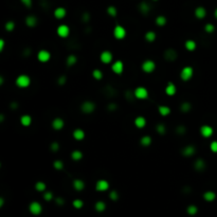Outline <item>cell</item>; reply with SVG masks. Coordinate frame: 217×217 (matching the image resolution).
Here are the masks:
<instances>
[{"label":"cell","mask_w":217,"mask_h":217,"mask_svg":"<svg viewBox=\"0 0 217 217\" xmlns=\"http://www.w3.org/2000/svg\"><path fill=\"white\" fill-rule=\"evenodd\" d=\"M15 84L19 88H28L31 85V79L26 74H20L15 81Z\"/></svg>","instance_id":"obj_1"},{"label":"cell","mask_w":217,"mask_h":217,"mask_svg":"<svg viewBox=\"0 0 217 217\" xmlns=\"http://www.w3.org/2000/svg\"><path fill=\"white\" fill-rule=\"evenodd\" d=\"M194 75V69L192 67H184L182 68V70L180 71V79L183 81V82H188L190 79L193 77Z\"/></svg>","instance_id":"obj_2"},{"label":"cell","mask_w":217,"mask_h":217,"mask_svg":"<svg viewBox=\"0 0 217 217\" xmlns=\"http://www.w3.org/2000/svg\"><path fill=\"white\" fill-rule=\"evenodd\" d=\"M29 211L32 215L38 216V215H40V214L43 213V205L38 201H32L29 204Z\"/></svg>","instance_id":"obj_3"},{"label":"cell","mask_w":217,"mask_h":217,"mask_svg":"<svg viewBox=\"0 0 217 217\" xmlns=\"http://www.w3.org/2000/svg\"><path fill=\"white\" fill-rule=\"evenodd\" d=\"M134 93H135L136 99H138V100H146L148 98L147 89L145 88V87H142V86L137 87V88L134 90Z\"/></svg>","instance_id":"obj_4"},{"label":"cell","mask_w":217,"mask_h":217,"mask_svg":"<svg viewBox=\"0 0 217 217\" xmlns=\"http://www.w3.org/2000/svg\"><path fill=\"white\" fill-rule=\"evenodd\" d=\"M141 68L145 73H151L154 72L155 69H156V63H155L154 60L147 59V60H145L144 63L142 64Z\"/></svg>","instance_id":"obj_5"},{"label":"cell","mask_w":217,"mask_h":217,"mask_svg":"<svg viewBox=\"0 0 217 217\" xmlns=\"http://www.w3.org/2000/svg\"><path fill=\"white\" fill-rule=\"evenodd\" d=\"M81 110L84 113H92L96 110V104L93 102H90V101H86L81 105Z\"/></svg>","instance_id":"obj_6"},{"label":"cell","mask_w":217,"mask_h":217,"mask_svg":"<svg viewBox=\"0 0 217 217\" xmlns=\"http://www.w3.org/2000/svg\"><path fill=\"white\" fill-rule=\"evenodd\" d=\"M113 36H115V38H117V39H123V38H125L126 36V30L124 26H115V29H113Z\"/></svg>","instance_id":"obj_7"},{"label":"cell","mask_w":217,"mask_h":217,"mask_svg":"<svg viewBox=\"0 0 217 217\" xmlns=\"http://www.w3.org/2000/svg\"><path fill=\"white\" fill-rule=\"evenodd\" d=\"M56 33L59 37L62 38H66V37L69 36L70 34V28L66 24H60V26H57L56 29Z\"/></svg>","instance_id":"obj_8"},{"label":"cell","mask_w":217,"mask_h":217,"mask_svg":"<svg viewBox=\"0 0 217 217\" xmlns=\"http://www.w3.org/2000/svg\"><path fill=\"white\" fill-rule=\"evenodd\" d=\"M96 190L98 192H106L109 190V182L105 179H100L96 181Z\"/></svg>","instance_id":"obj_9"},{"label":"cell","mask_w":217,"mask_h":217,"mask_svg":"<svg viewBox=\"0 0 217 217\" xmlns=\"http://www.w3.org/2000/svg\"><path fill=\"white\" fill-rule=\"evenodd\" d=\"M37 59L40 63H48L51 59V53L47 50H40L39 52L37 53Z\"/></svg>","instance_id":"obj_10"},{"label":"cell","mask_w":217,"mask_h":217,"mask_svg":"<svg viewBox=\"0 0 217 217\" xmlns=\"http://www.w3.org/2000/svg\"><path fill=\"white\" fill-rule=\"evenodd\" d=\"M100 59H101V62H102L103 64L108 65V64H110L112 62L113 55H112V53L110 52V51H103V52L101 53V55H100Z\"/></svg>","instance_id":"obj_11"},{"label":"cell","mask_w":217,"mask_h":217,"mask_svg":"<svg viewBox=\"0 0 217 217\" xmlns=\"http://www.w3.org/2000/svg\"><path fill=\"white\" fill-rule=\"evenodd\" d=\"M178 57V53L175 49H167L164 52V58L167 62H175Z\"/></svg>","instance_id":"obj_12"},{"label":"cell","mask_w":217,"mask_h":217,"mask_svg":"<svg viewBox=\"0 0 217 217\" xmlns=\"http://www.w3.org/2000/svg\"><path fill=\"white\" fill-rule=\"evenodd\" d=\"M213 132H214L213 127H211L210 125H202L200 127V135L203 138H210V137H212Z\"/></svg>","instance_id":"obj_13"},{"label":"cell","mask_w":217,"mask_h":217,"mask_svg":"<svg viewBox=\"0 0 217 217\" xmlns=\"http://www.w3.org/2000/svg\"><path fill=\"white\" fill-rule=\"evenodd\" d=\"M111 70L115 74H122L124 71V64L122 63L121 60H117L111 65Z\"/></svg>","instance_id":"obj_14"},{"label":"cell","mask_w":217,"mask_h":217,"mask_svg":"<svg viewBox=\"0 0 217 217\" xmlns=\"http://www.w3.org/2000/svg\"><path fill=\"white\" fill-rule=\"evenodd\" d=\"M195 153H196V147L193 145H186L181 151V154L183 155L184 157H192L195 155Z\"/></svg>","instance_id":"obj_15"},{"label":"cell","mask_w":217,"mask_h":217,"mask_svg":"<svg viewBox=\"0 0 217 217\" xmlns=\"http://www.w3.org/2000/svg\"><path fill=\"white\" fill-rule=\"evenodd\" d=\"M134 123H135V126L137 127V128L142 129V128H144L145 126H146V123H147V122H146V119H145L144 117L139 115V117H137V118L135 119Z\"/></svg>","instance_id":"obj_16"},{"label":"cell","mask_w":217,"mask_h":217,"mask_svg":"<svg viewBox=\"0 0 217 217\" xmlns=\"http://www.w3.org/2000/svg\"><path fill=\"white\" fill-rule=\"evenodd\" d=\"M54 17H55L56 19H63V18H65L67 15V11L65 7H56L55 10H54Z\"/></svg>","instance_id":"obj_17"},{"label":"cell","mask_w":217,"mask_h":217,"mask_svg":"<svg viewBox=\"0 0 217 217\" xmlns=\"http://www.w3.org/2000/svg\"><path fill=\"white\" fill-rule=\"evenodd\" d=\"M64 126H65V122H64V120L62 118H55L52 121V127L53 129H55V130L63 129Z\"/></svg>","instance_id":"obj_18"},{"label":"cell","mask_w":217,"mask_h":217,"mask_svg":"<svg viewBox=\"0 0 217 217\" xmlns=\"http://www.w3.org/2000/svg\"><path fill=\"white\" fill-rule=\"evenodd\" d=\"M176 92H177V87H176V85H175L174 83L170 82L167 85H166V87H165V93H166L168 96H173L176 94Z\"/></svg>","instance_id":"obj_19"},{"label":"cell","mask_w":217,"mask_h":217,"mask_svg":"<svg viewBox=\"0 0 217 217\" xmlns=\"http://www.w3.org/2000/svg\"><path fill=\"white\" fill-rule=\"evenodd\" d=\"M24 22H26V24L29 26V28H34V26H36L38 20H37L36 16H34V15H29V16L26 17Z\"/></svg>","instance_id":"obj_20"},{"label":"cell","mask_w":217,"mask_h":217,"mask_svg":"<svg viewBox=\"0 0 217 217\" xmlns=\"http://www.w3.org/2000/svg\"><path fill=\"white\" fill-rule=\"evenodd\" d=\"M73 189L77 192H82L85 189V182L82 179H74L73 180Z\"/></svg>","instance_id":"obj_21"},{"label":"cell","mask_w":217,"mask_h":217,"mask_svg":"<svg viewBox=\"0 0 217 217\" xmlns=\"http://www.w3.org/2000/svg\"><path fill=\"white\" fill-rule=\"evenodd\" d=\"M139 11H140L143 15H147V14L151 12V5H149V3L146 2V1H142L141 3L139 4Z\"/></svg>","instance_id":"obj_22"},{"label":"cell","mask_w":217,"mask_h":217,"mask_svg":"<svg viewBox=\"0 0 217 217\" xmlns=\"http://www.w3.org/2000/svg\"><path fill=\"white\" fill-rule=\"evenodd\" d=\"M194 14L196 18H198V19H203L204 17L207 16V10H205L203 7H196Z\"/></svg>","instance_id":"obj_23"},{"label":"cell","mask_w":217,"mask_h":217,"mask_svg":"<svg viewBox=\"0 0 217 217\" xmlns=\"http://www.w3.org/2000/svg\"><path fill=\"white\" fill-rule=\"evenodd\" d=\"M202 197H203L204 200L208 201V202H212V201H214L216 199V194H215V192L213 191H207L203 193Z\"/></svg>","instance_id":"obj_24"},{"label":"cell","mask_w":217,"mask_h":217,"mask_svg":"<svg viewBox=\"0 0 217 217\" xmlns=\"http://www.w3.org/2000/svg\"><path fill=\"white\" fill-rule=\"evenodd\" d=\"M184 47H185V49L188 50V51L193 52V51H195L196 48H197V43H196L195 40L189 39V40H186V41L184 43Z\"/></svg>","instance_id":"obj_25"},{"label":"cell","mask_w":217,"mask_h":217,"mask_svg":"<svg viewBox=\"0 0 217 217\" xmlns=\"http://www.w3.org/2000/svg\"><path fill=\"white\" fill-rule=\"evenodd\" d=\"M106 208H107V205H106L105 202L102 200L96 201V203H94V210H96L98 213H103V212H105Z\"/></svg>","instance_id":"obj_26"},{"label":"cell","mask_w":217,"mask_h":217,"mask_svg":"<svg viewBox=\"0 0 217 217\" xmlns=\"http://www.w3.org/2000/svg\"><path fill=\"white\" fill-rule=\"evenodd\" d=\"M72 135H73V138L75 139V140H77V141H82V140L85 139V132L81 128L75 129V130L73 132Z\"/></svg>","instance_id":"obj_27"},{"label":"cell","mask_w":217,"mask_h":217,"mask_svg":"<svg viewBox=\"0 0 217 217\" xmlns=\"http://www.w3.org/2000/svg\"><path fill=\"white\" fill-rule=\"evenodd\" d=\"M20 124L22 126H24V127H28V126L31 125V124H32V118H31V115H23L22 117L20 118Z\"/></svg>","instance_id":"obj_28"},{"label":"cell","mask_w":217,"mask_h":217,"mask_svg":"<svg viewBox=\"0 0 217 217\" xmlns=\"http://www.w3.org/2000/svg\"><path fill=\"white\" fill-rule=\"evenodd\" d=\"M194 167H195V170L198 171V172L203 171L204 167H205V162H204L203 159H201V158L197 159V160L195 161V163H194Z\"/></svg>","instance_id":"obj_29"},{"label":"cell","mask_w":217,"mask_h":217,"mask_svg":"<svg viewBox=\"0 0 217 217\" xmlns=\"http://www.w3.org/2000/svg\"><path fill=\"white\" fill-rule=\"evenodd\" d=\"M144 37H145V39H146V41H148V43H154L155 40H156V38H157V35H156V33H155L154 31H147V32L145 33Z\"/></svg>","instance_id":"obj_30"},{"label":"cell","mask_w":217,"mask_h":217,"mask_svg":"<svg viewBox=\"0 0 217 217\" xmlns=\"http://www.w3.org/2000/svg\"><path fill=\"white\" fill-rule=\"evenodd\" d=\"M158 111H159V113L162 115V117H166V115H168L170 113H171L172 110H171V108H170L168 106L161 105V106H159Z\"/></svg>","instance_id":"obj_31"},{"label":"cell","mask_w":217,"mask_h":217,"mask_svg":"<svg viewBox=\"0 0 217 217\" xmlns=\"http://www.w3.org/2000/svg\"><path fill=\"white\" fill-rule=\"evenodd\" d=\"M83 153L81 151H79V149H75V151H73L72 153H71V159H72L73 161H79V160H82L83 159Z\"/></svg>","instance_id":"obj_32"},{"label":"cell","mask_w":217,"mask_h":217,"mask_svg":"<svg viewBox=\"0 0 217 217\" xmlns=\"http://www.w3.org/2000/svg\"><path fill=\"white\" fill-rule=\"evenodd\" d=\"M34 188H35V190H36L37 192L43 193V192H46L47 190V185L43 181H37L36 183H35V185H34Z\"/></svg>","instance_id":"obj_33"},{"label":"cell","mask_w":217,"mask_h":217,"mask_svg":"<svg viewBox=\"0 0 217 217\" xmlns=\"http://www.w3.org/2000/svg\"><path fill=\"white\" fill-rule=\"evenodd\" d=\"M151 142H153V139H151V136H144V137H142L141 140H140V144H141L142 146L146 147V146H149V145L151 144Z\"/></svg>","instance_id":"obj_34"},{"label":"cell","mask_w":217,"mask_h":217,"mask_svg":"<svg viewBox=\"0 0 217 217\" xmlns=\"http://www.w3.org/2000/svg\"><path fill=\"white\" fill-rule=\"evenodd\" d=\"M155 22H156V24L158 26H164L165 24H166V22H167V19H166V17L163 16V15H159V16L156 18Z\"/></svg>","instance_id":"obj_35"},{"label":"cell","mask_w":217,"mask_h":217,"mask_svg":"<svg viewBox=\"0 0 217 217\" xmlns=\"http://www.w3.org/2000/svg\"><path fill=\"white\" fill-rule=\"evenodd\" d=\"M186 213H188L190 216H195V215L198 213L197 205H195V204H190V205H188V208H186Z\"/></svg>","instance_id":"obj_36"},{"label":"cell","mask_w":217,"mask_h":217,"mask_svg":"<svg viewBox=\"0 0 217 217\" xmlns=\"http://www.w3.org/2000/svg\"><path fill=\"white\" fill-rule=\"evenodd\" d=\"M76 63H77V57H76L75 55H73V54H71V55H69L68 57H67V59H66L67 66L72 67V66H74V65H75Z\"/></svg>","instance_id":"obj_37"},{"label":"cell","mask_w":217,"mask_h":217,"mask_svg":"<svg viewBox=\"0 0 217 217\" xmlns=\"http://www.w3.org/2000/svg\"><path fill=\"white\" fill-rule=\"evenodd\" d=\"M72 205L76 210H81V209L84 207V201H83L82 199H74V200L72 201Z\"/></svg>","instance_id":"obj_38"},{"label":"cell","mask_w":217,"mask_h":217,"mask_svg":"<svg viewBox=\"0 0 217 217\" xmlns=\"http://www.w3.org/2000/svg\"><path fill=\"white\" fill-rule=\"evenodd\" d=\"M92 76H93V79H96V81H100V79H103V72L100 69H94L92 71Z\"/></svg>","instance_id":"obj_39"},{"label":"cell","mask_w":217,"mask_h":217,"mask_svg":"<svg viewBox=\"0 0 217 217\" xmlns=\"http://www.w3.org/2000/svg\"><path fill=\"white\" fill-rule=\"evenodd\" d=\"M192 109V105L189 102H184L181 104L180 106V110L182 112H189Z\"/></svg>","instance_id":"obj_40"},{"label":"cell","mask_w":217,"mask_h":217,"mask_svg":"<svg viewBox=\"0 0 217 217\" xmlns=\"http://www.w3.org/2000/svg\"><path fill=\"white\" fill-rule=\"evenodd\" d=\"M107 14H108L109 16L115 17V16H117V14H118V10H117V7H113V5L108 7H107Z\"/></svg>","instance_id":"obj_41"},{"label":"cell","mask_w":217,"mask_h":217,"mask_svg":"<svg viewBox=\"0 0 217 217\" xmlns=\"http://www.w3.org/2000/svg\"><path fill=\"white\" fill-rule=\"evenodd\" d=\"M53 167L55 168V170H57V171L63 170V168H64V162L62 161V160H55V161L53 162Z\"/></svg>","instance_id":"obj_42"},{"label":"cell","mask_w":217,"mask_h":217,"mask_svg":"<svg viewBox=\"0 0 217 217\" xmlns=\"http://www.w3.org/2000/svg\"><path fill=\"white\" fill-rule=\"evenodd\" d=\"M156 130H157V132H158L159 135H164L165 132H166V127H165L164 124H158V125L156 126Z\"/></svg>","instance_id":"obj_43"},{"label":"cell","mask_w":217,"mask_h":217,"mask_svg":"<svg viewBox=\"0 0 217 217\" xmlns=\"http://www.w3.org/2000/svg\"><path fill=\"white\" fill-rule=\"evenodd\" d=\"M4 28H5V30H7V32H12V31H14V29H15V22L12 21V20H10V21H7V22L5 23Z\"/></svg>","instance_id":"obj_44"},{"label":"cell","mask_w":217,"mask_h":217,"mask_svg":"<svg viewBox=\"0 0 217 217\" xmlns=\"http://www.w3.org/2000/svg\"><path fill=\"white\" fill-rule=\"evenodd\" d=\"M109 198H110L112 201L119 200V193L117 191H115V190H112V191L109 192Z\"/></svg>","instance_id":"obj_45"},{"label":"cell","mask_w":217,"mask_h":217,"mask_svg":"<svg viewBox=\"0 0 217 217\" xmlns=\"http://www.w3.org/2000/svg\"><path fill=\"white\" fill-rule=\"evenodd\" d=\"M204 31H205L207 33H213L214 31H215V26H214V24H212V23H207V24L204 26Z\"/></svg>","instance_id":"obj_46"},{"label":"cell","mask_w":217,"mask_h":217,"mask_svg":"<svg viewBox=\"0 0 217 217\" xmlns=\"http://www.w3.org/2000/svg\"><path fill=\"white\" fill-rule=\"evenodd\" d=\"M43 197L46 201H51L53 199V193L52 192H43Z\"/></svg>","instance_id":"obj_47"},{"label":"cell","mask_w":217,"mask_h":217,"mask_svg":"<svg viewBox=\"0 0 217 217\" xmlns=\"http://www.w3.org/2000/svg\"><path fill=\"white\" fill-rule=\"evenodd\" d=\"M50 148H51V151H52L56 153L57 151H59V144L57 143V142H52L51 145H50Z\"/></svg>","instance_id":"obj_48"},{"label":"cell","mask_w":217,"mask_h":217,"mask_svg":"<svg viewBox=\"0 0 217 217\" xmlns=\"http://www.w3.org/2000/svg\"><path fill=\"white\" fill-rule=\"evenodd\" d=\"M55 202H56L57 205H60V207H62V205L65 204V199L62 198V197H56L55 198Z\"/></svg>","instance_id":"obj_49"},{"label":"cell","mask_w":217,"mask_h":217,"mask_svg":"<svg viewBox=\"0 0 217 217\" xmlns=\"http://www.w3.org/2000/svg\"><path fill=\"white\" fill-rule=\"evenodd\" d=\"M210 149L213 153H217V141H213L210 144Z\"/></svg>","instance_id":"obj_50"},{"label":"cell","mask_w":217,"mask_h":217,"mask_svg":"<svg viewBox=\"0 0 217 217\" xmlns=\"http://www.w3.org/2000/svg\"><path fill=\"white\" fill-rule=\"evenodd\" d=\"M58 85H65L67 82V77L65 75H62V76H59V79H58Z\"/></svg>","instance_id":"obj_51"},{"label":"cell","mask_w":217,"mask_h":217,"mask_svg":"<svg viewBox=\"0 0 217 217\" xmlns=\"http://www.w3.org/2000/svg\"><path fill=\"white\" fill-rule=\"evenodd\" d=\"M21 3L26 7H32V0H20Z\"/></svg>","instance_id":"obj_52"},{"label":"cell","mask_w":217,"mask_h":217,"mask_svg":"<svg viewBox=\"0 0 217 217\" xmlns=\"http://www.w3.org/2000/svg\"><path fill=\"white\" fill-rule=\"evenodd\" d=\"M177 132L179 134V135H183L184 132H185L184 126H179V127H177Z\"/></svg>","instance_id":"obj_53"},{"label":"cell","mask_w":217,"mask_h":217,"mask_svg":"<svg viewBox=\"0 0 217 217\" xmlns=\"http://www.w3.org/2000/svg\"><path fill=\"white\" fill-rule=\"evenodd\" d=\"M117 107H118V106H117V104H113V103H110V104L108 105V109L110 110V111H113V110H115V109H117Z\"/></svg>","instance_id":"obj_54"},{"label":"cell","mask_w":217,"mask_h":217,"mask_svg":"<svg viewBox=\"0 0 217 217\" xmlns=\"http://www.w3.org/2000/svg\"><path fill=\"white\" fill-rule=\"evenodd\" d=\"M89 19H90V15H89L88 13H85L83 15V20H84V21H88Z\"/></svg>","instance_id":"obj_55"},{"label":"cell","mask_w":217,"mask_h":217,"mask_svg":"<svg viewBox=\"0 0 217 217\" xmlns=\"http://www.w3.org/2000/svg\"><path fill=\"white\" fill-rule=\"evenodd\" d=\"M4 39H0V51H3L4 49Z\"/></svg>","instance_id":"obj_56"},{"label":"cell","mask_w":217,"mask_h":217,"mask_svg":"<svg viewBox=\"0 0 217 217\" xmlns=\"http://www.w3.org/2000/svg\"><path fill=\"white\" fill-rule=\"evenodd\" d=\"M4 204V199L2 197H0V208H2Z\"/></svg>","instance_id":"obj_57"},{"label":"cell","mask_w":217,"mask_h":217,"mask_svg":"<svg viewBox=\"0 0 217 217\" xmlns=\"http://www.w3.org/2000/svg\"><path fill=\"white\" fill-rule=\"evenodd\" d=\"M214 16H215V18L217 19V9L215 10V12H214Z\"/></svg>","instance_id":"obj_58"},{"label":"cell","mask_w":217,"mask_h":217,"mask_svg":"<svg viewBox=\"0 0 217 217\" xmlns=\"http://www.w3.org/2000/svg\"><path fill=\"white\" fill-rule=\"evenodd\" d=\"M154 1H158V0H154Z\"/></svg>","instance_id":"obj_59"}]
</instances>
